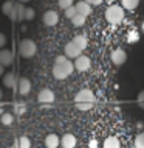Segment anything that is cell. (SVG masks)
<instances>
[{
	"mask_svg": "<svg viewBox=\"0 0 144 148\" xmlns=\"http://www.w3.org/2000/svg\"><path fill=\"white\" fill-rule=\"evenodd\" d=\"M73 69H74V66H73V62H71V59H68L65 55H64V56L61 55V56H56L51 73H53V77L56 79H61L62 81V79L70 77Z\"/></svg>",
	"mask_w": 144,
	"mask_h": 148,
	"instance_id": "cell-1",
	"label": "cell"
},
{
	"mask_svg": "<svg viewBox=\"0 0 144 148\" xmlns=\"http://www.w3.org/2000/svg\"><path fill=\"white\" fill-rule=\"evenodd\" d=\"M96 97L90 89H81L74 95V106L79 111H89L95 106Z\"/></svg>",
	"mask_w": 144,
	"mask_h": 148,
	"instance_id": "cell-2",
	"label": "cell"
},
{
	"mask_svg": "<svg viewBox=\"0 0 144 148\" xmlns=\"http://www.w3.org/2000/svg\"><path fill=\"white\" fill-rule=\"evenodd\" d=\"M105 19H107V22H109V23H112V25L121 23L124 21V10H122V6L110 5L105 10Z\"/></svg>",
	"mask_w": 144,
	"mask_h": 148,
	"instance_id": "cell-3",
	"label": "cell"
},
{
	"mask_svg": "<svg viewBox=\"0 0 144 148\" xmlns=\"http://www.w3.org/2000/svg\"><path fill=\"white\" fill-rule=\"evenodd\" d=\"M37 53V45L33 39H22L19 42V55L22 58H33Z\"/></svg>",
	"mask_w": 144,
	"mask_h": 148,
	"instance_id": "cell-4",
	"label": "cell"
},
{
	"mask_svg": "<svg viewBox=\"0 0 144 148\" xmlns=\"http://www.w3.org/2000/svg\"><path fill=\"white\" fill-rule=\"evenodd\" d=\"M54 100H56L54 92L51 90V89H47V87H45V89H42L37 94V103L41 106H50V105H53Z\"/></svg>",
	"mask_w": 144,
	"mask_h": 148,
	"instance_id": "cell-5",
	"label": "cell"
},
{
	"mask_svg": "<svg viewBox=\"0 0 144 148\" xmlns=\"http://www.w3.org/2000/svg\"><path fill=\"white\" fill-rule=\"evenodd\" d=\"M74 69L78 70V72H81V73H84V72H87L90 69V66H91V61H90V58L87 56V55H79L78 58H74Z\"/></svg>",
	"mask_w": 144,
	"mask_h": 148,
	"instance_id": "cell-6",
	"label": "cell"
},
{
	"mask_svg": "<svg viewBox=\"0 0 144 148\" xmlns=\"http://www.w3.org/2000/svg\"><path fill=\"white\" fill-rule=\"evenodd\" d=\"M8 17L14 22H22L23 17H25V6H23V3H20V2L14 3L13 11H11V14Z\"/></svg>",
	"mask_w": 144,
	"mask_h": 148,
	"instance_id": "cell-7",
	"label": "cell"
},
{
	"mask_svg": "<svg viewBox=\"0 0 144 148\" xmlns=\"http://www.w3.org/2000/svg\"><path fill=\"white\" fill-rule=\"evenodd\" d=\"M64 53H65V56L68 59H74V58H78L79 55H82V50L79 49L73 41H70L68 44H65V47H64Z\"/></svg>",
	"mask_w": 144,
	"mask_h": 148,
	"instance_id": "cell-8",
	"label": "cell"
},
{
	"mask_svg": "<svg viewBox=\"0 0 144 148\" xmlns=\"http://www.w3.org/2000/svg\"><path fill=\"white\" fill-rule=\"evenodd\" d=\"M16 89H17L19 95H28L31 90V81L25 77L17 78V84H16Z\"/></svg>",
	"mask_w": 144,
	"mask_h": 148,
	"instance_id": "cell-9",
	"label": "cell"
},
{
	"mask_svg": "<svg viewBox=\"0 0 144 148\" xmlns=\"http://www.w3.org/2000/svg\"><path fill=\"white\" fill-rule=\"evenodd\" d=\"M110 59H112V62H113L115 66H122V64L127 61V53L122 49H116V50L112 51Z\"/></svg>",
	"mask_w": 144,
	"mask_h": 148,
	"instance_id": "cell-10",
	"label": "cell"
},
{
	"mask_svg": "<svg viewBox=\"0 0 144 148\" xmlns=\"http://www.w3.org/2000/svg\"><path fill=\"white\" fill-rule=\"evenodd\" d=\"M42 21H43V23H45L47 27H54L56 23L59 22V14L56 13V11H53V10L45 11V13H43Z\"/></svg>",
	"mask_w": 144,
	"mask_h": 148,
	"instance_id": "cell-11",
	"label": "cell"
},
{
	"mask_svg": "<svg viewBox=\"0 0 144 148\" xmlns=\"http://www.w3.org/2000/svg\"><path fill=\"white\" fill-rule=\"evenodd\" d=\"M14 62V55L11 50L8 49H0V64L3 67H8Z\"/></svg>",
	"mask_w": 144,
	"mask_h": 148,
	"instance_id": "cell-12",
	"label": "cell"
},
{
	"mask_svg": "<svg viewBox=\"0 0 144 148\" xmlns=\"http://www.w3.org/2000/svg\"><path fill=\"white\" fill-rule=\"evenodd\" d=\"M76 143H78V139L74 137V134H71V133H67V134H64L62 136V139H61V145L62 148H74L76 147Z\"/></svg>",
	"mask_w": 144,
	"mask_h": 148,
	"instance_id": "cell-13",
	"label": "cell"
},
{
	"mask_svg": "<svg viewBox=\"0 0 144 148\" xmlns=\"http://www.w3.org/2000/svg\"><path fill=\"white\" fill-rule=\"evenodd\" d=\"M76 8V13L78 14H82V16H90L91 14V11H93V8H91V5H89V3L85 2V0H81V2H78L74 5Z\"/></svg>",
	"mask_w": 144,
	"mask_h": 148,
	"instance_id": "cell-14",
	"label": "cell"
},
{
	"mask_svg": "<svg viewBox=\"0 0 144 148\" xmlns=\"http://www.w3.org/2000/svg\"><path fill=\"white\" fill-rule=\"evenodd\" d=\"M16 84H17V77L13 73V72H8V73L3 75V86L8 87V89H16Z\"/></svg>",
	"mask_w": 144,
	"mask_h": 148,
	"instance_id": "cell-15",
	"label": "cell"
},
{
	"mask_svg": "<svg viewBox=\"0 0 144 148\" xmlns=\"http://www.w3.org/2000/svg\"><path fill=\"white\" fill-rule=\"evenodd\" d=\"M59 143H61V139H59L57 134H48L45 137V147L47 148H57Z\"/></svg>",
	"mask_w": 144,
	"mask_h": 148,
	"instance_id": "cell-16",
	"label": "cell"
},
{
	"mask_svg": "<svg viewBox=\"0 0 144 148\" xmlns=\"http://www.w3.org/2000/svg\"><path fill=\"white\" fill-rule=\"evenodd\" d=\"M73 42L76 44V45L79 47L82 51L89 47V39H87V36H84V34H78V36H74L73 38Z\"/></svg>",
	"mask_w": 144,
	"mask_h": 148,
	"instance_id": "cell-17",
	"label": "cell"
},
{
	"mask_svg": "<svg viewBox=\"0 0 144 148\" xmlns=\"http://www.w3.org/2000/svg\"><path fill=\"white\" fill-rule=\"evenodd\" d=\"M102 147H104V148H119V140H118V137H115V136H109V137L104 140Z\"/></svg>",
	"mask_w": 144,
	"mask_h": 148,
	"instance_id": "cell-18",
	"label": "cell"
},
{
	"mask_svg": "<svg viewBox=\"0 0 144 148\" xmlns=\"http://www.w3.org/2000/svg\"><path fill=\"white\" fill-rule=\"evenodd\" d=\"M14 147L16 148H31V140L26 137V136H20V137L16 140Z\"/></svg>",
	"mask_w": 144,
	"mask_h": 148,
	"instance_id": "cell-19",
	"label": "cell"
},
{
	"mask_svg": "<svg viewBox=\"0 0 144 148\" xmlns=\"http://www.w3.org/2000/svg\"><path fill=\"white\" fill-rule=\"evenodd\" d=\"M85 16H82V14H78L76 13L73 17L70 19L71 23H73V27H76V28H79V27H84V23H85Z\"/></svg>",
	"mask_w": 144,
	"mask_h": 148,
	"instance_id": "cell-20",
	"label": "cell"
},
{
	"mask_svg": "<svg viewBox=\"0 0 144 148\" xmlns=\"http://www.w3.org/2000/svg\"><path fill=\"white\" fill-rule=\"evenodd\" d=\"M13 114L11 112H3L2 115H0V122H2V125H5V126H9V125H13Z\"/></svg>",
	"mask_w": 144,
	"mask_h": 148,
	"instance_id": "cell-21",
	"label": "cell"
},
{
	"mask_svg": "<svg viewBox=\"0 0 144 148\" xmlns=\"http://www.w3.org/2000/svg\"><path fill=\"white\" fill-rule=\"evenodd\" d=\"M139 5V0H122V8L124 10H135Z\"/></svg>",
	"mask_w": 144,
	"mask_h": 148,
	"instance_id": "cell-22",
	"label": "cell"
},
{
	"mask_svg": "<svg viewBox=\"0 0 144 148\" xmlns=\"http://www.w3.org/2000/svg\"><path fill=\"white\" fill-rule=\"evenodd\" d=\"M13 6H14V3L11 2V0H6V2L2 5V13L5 16H9L11 11H13Z\"/></svg>",
	"mask_w": 144,
	"mask_h": 148,
	"instance_id": "cell-23",
	"label": "cell"
},
{
	"mask_svg": "<svg viewBox=\"0 0 144 148\" xmlns=\"http://www.w3.org/2000/svg\"><path fill=\"white\" fill-rule=\"evenodd\" d=\"M135 148H144V133H139L135 137Z\"/></svg>",
	"mask_w": 144,
	"mask_h": 148,
	"instance_id": "cell-24",
	"label": "cell"
},
{
	"mask_svg": "<svg viewBox=\"0 0 144 148\" xmlns=\"http://www.w3.org/2000/svg\"><path fill=\"white\" fill-rule=\"evenodd\" d=\"M34 16H36V13L33 8H25V17H23V21H33Z\"/></svg>",
	"mask_w": 144,
	"mask_h": 148,
	"instance_id": "cell-25",
	"label": "cell"
},
{
	"mask_svg": "<svg viewBox=\"0 0 144 148\" xmlns=\"http://www.w3.org/2000/svg\"><path fill=\"white\" fill-rule=\"evenodd\" d=\"M57 5L61 10H67L68 6L73 5V0H57Z\"/></svg>",
	"mask_w": 144,
	"mask_h": 148,
	"instance_id": "cell-26",
	"label": "cell"
},
{
	"mask_svg": "<svg viewBox=\"0 0 144 148\" xmlns=\"http://www.w3.org/2000/svg\"><path fill=\"white\" fill-rule=\"evenodd\" d=\"M64 13H65V17L67 19H71L73 16L76 14V8H74V5H71V6H68L67 10H64Z\"/></svg>",
	"mask_w": 144,
	"mask_h": 148,
	"instance_id": "cell-27",
	"label": "cell"
},
{
	"mask_svg": "<svg viewBox=\"0 0 144 148\" xmlns=\"http://www.w3.org/2000/svg\"><path fill=\"white\" fill-rule=\"evenodd\" d=\"M137 103H138V106L141 108V109H144V90H141L137 95Z\"/></svg>",
	"mask_w": 144,
	"mask_h": 148,
	"instance_id": "cell-28",
	"label": "cell"
},
{
	"mask_svg": "<svg viewBox=\"0 0 144 148\" xmlns=\"http://www.w3.org/2000/svg\"><path fill=\"white\" fill-rule=\"evenodd\" d=\"M26 111V108H25V105H23V103H17V105H16V108H14V112L16 114H23Z\"/></svg>",
	"mask_w": 144,
	"mask_h": 148,
	"instance_id": "cell-29",
	"label": "cell"
},
{
	"mask_svg": "<svg viewBox=\"0 0 144 148\" xmlns=\"http://www.w3.org/2000/svg\"><path fill=\"white\" fill-rule=\"evenodd\" d=\"M138 39H139V36H138L137 31H130L129 33V42H137Z\"/></svg>",
	"mask_w": 144,
	"mask_h": 148,
	"instance_id": "cell-30",
	"label": "cell"
},
{
	"mask_svg": "<svg viewBox=\"0 0 144 148\" xmlns=\"http://www.w3.org/2000/svg\"><path fill=\"white\" fill-rule=\"evenodd\" d=\"M89 5H91V6H98V5H101V3L104 2V0H85Z\"/></svg>",
	"mask_w": 144,
	"mask_h": 148,
	"instance_id": "cell-31",
	"label": "cell"
},
{
	"mask_svg": "<svg viewBox=\"0 0 144 148\" xmlns=\"http://www.w3.org/2000/svg\"><path fill=\"white\" fill-rule=\"evenodd\" d=\"M5 45H6V36L3 33H0V49H3Z\"/></svg>",
	"mask_w": 144,
	"mask_h": 148,
	"instance_id": "cell-32",
	"label": "cell"
},
{
	"mask_svg": "<svg viewBox=\"0 0 144 148\" xmlns=\"http://www.w3.org/2000/svg\"><path fill=\"white\" fill-rule=\"evenodd\" d=\"M3 72H5V67H3L2 64H0V77H2V75H3Z\"/></svg>",
	"mask_w": 144,
	"mask_h": 148,
	"instance_id": "cell-33",
	"label": "cell"
},
{
	"mask_svg": "<svg viewBox=\"0 0 144 148\" xmlns=\"http://www.w3.org/2000/svg\"><path fill=\"white\" fill-rule=\"evenodd\" d=\"M95 147H96V142L91 140V142H90V148H95Z\"/></svg>",
	"mask_w": 144,
	"mask_h": 148,
	"instance_id": "cell-34",
	"label": "cell"
},
{
	"mask_svg": "<svg viewBox=\"0 0 144 148\" xmlns=\"http://www.w3.org/2000/svg\"><path fill=\"white\" fill-rule=\"evenodd\" d=\"M3 112H5V111H3V108H2V105H0V115H2Z\"/></svg>",
	"mask_w": 144,
	"mask_h": 148,
	"instance_id": "cell-35",
	"label": "cell"
},
{
	"mask_svg": "<svg viewBox=\"0 0 144 148\" xmlns=\"http://www.w3.org/2000/svg\"><path fill=\"white\" fill-rule=\"evenodd\" d=\"M20 3H26V2H30V0H19Z\"/></svg>",
	"mask_w": 144,
	"mask_h": 148,
	"instance_id": "cell-36",
	"label": "cell"
},
{
	"mask_svg": "<svg viewBox=\"0 0 144 148\" xmlns=\"http://www.w3.org/2000/svg\"><path fill=\"white\" fill-rule=\"evenodd\" d=\"M2 97H3V92H2V89H0V100H2Z\"/></svg>",
	"mask_w": 144,
	"mask_h": 148,
	"instance_id": "cell-37",
	"label": "cell"
},
{
	"mask_svg": "<svg viewBox=\"0 0 144 148\" xmlns=\"http://www.w3.org/2000/svg\"><path fill=\"white\" fill-rule=\"evenodd\" d=\"M141 30H143V33H144V22H143V25H141Z\"/></svg>",
	"mask_w": 144,
	"mask_h": 148,
	"instance_id": "cell-38",
	"label": "cell"
},
{
	"mask_svg": "<svg viewBox=\"0 0 144 148\" xmlns=\"http://www.w3.org/2000/svg\"><path fill=\"white\" fill-rule=\"evenodd\" d=\"M107 2H109V3H112V2H115V0H107Z\"/></svg>",
	"mask_w": 144,
	"mask_h": 148,
	"instance_id": "cell-39",
	"label": "cell"
}]
</instances>
